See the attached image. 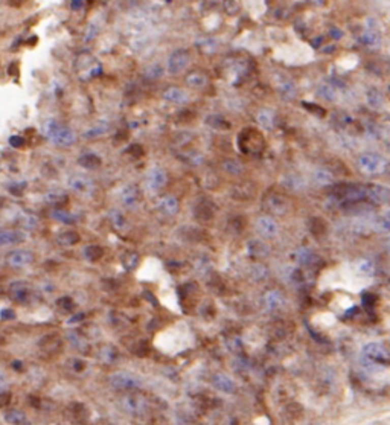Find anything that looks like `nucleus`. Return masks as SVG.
Masks as SVG:
<instances>
[{"instance_id": "obj_50", "label": "nucleus", "mask_w": 390, "mask_h": 425, "mask_svg": "<svg viewBox=\"0 0 390 425\" xmlns=\"http://www.w3.org/2000/svg\"><path fill=\"white\" fill-rule=\"evenodd\" d=\"M387 249H389V253H390V241H389V244H387Z\"/></svg>"}, {"instance_id": "obj_35", "label": "nucleus", "mask_w": 390, "mask_h": 425, "mask_svg": "<svg viewBox=\"0 0 390 425\" xmlns=\"http://www.w3.org/2000/svg\"><path fill=\"white\" fill-rule=\"evenodd\" d=\"M84 256L88 261H98L102 256V250L98 246H88V247L84 249Z\"/></svg>"}, {"instance_id": "obj_2", "label": "nucleus", "mask_w": 390, "mask_h": 425, "mask_svg": "<svg viewBox=\"0 0 390 425\" xmlns=\"http://www.w3.org/2000/svg\"><path fill=\"white\" fill-rule=\"evenodd\" d=\"M108 384L116 390H136L142 387V380L133 372L119 371L108 378Z\"/></svg>"}, {"instance_id": "obj_19", "label": "nucleus", "mask_w": 390, "mask_h": 425, "mask_svg": "<svg viewBox=\"0 0 390 425\" xmlns=\"http://www.w3.org/2000/svg\"><path fill=\"white\" fill-rule=\"evenodd\" d=\"M78 163L84 169H96L101 166V157L96 156L95 153H82L78 157Z\"/></svg>"}, {"instance_id": "obj_39", "label": "nucleus", "mask_w": 390, "mask_h": 425, "mask_svg": "<svg viewBox=\"0 0 390 425\" xmlns=\"http://www.w3.org/2000/svg\"><path fill=\"white\" fill-rule=\"evenodd\" d=\"M108 131V125L107 124H99L98 127H95V128H90L87 133H85V137H95V136H101V134H104V133H107Z\"/></svg>"}, {"instance_id": "obj_31", "label": "nucleus", "mask_w": 390, "mask_h": 425, "mask_svg": "<svg viewBox=\"0 0 390 425\" xmlns=\"http://www.w3.org/2000/svg\"><path fill=\"white\" fill-rule=\"evenodd\" d=\"M317 95L323 98L325 101H334L336 99V88L331 84H320Z\"/></svg>"}, {"instance_id": "obj_8", "label": "nucleus", "mask_w": 390, "mask_h": 425, "mask_svg": "<svg viewBox=\"0 0 390 425\" xmlns=\"http://www.w3.org/2000/svg\"><path fill=\"white\" fill-rule=\"evenodd\" d=\"M69 188L79 195H92L96 189L95 181L87 175H73L69 178Z\"/></svg>"}, {"instance_id": "obj_10", "label": "nucleus", "mask_w": 390, "mask_h": 425, "mask_svg": "<svg viewBox=\"0 0 390 425\" xmlns=\"http://www.w3.org/2000/svg\"><path fill=\"white\" fill-rule=\"evenodd\" d=\"M212 384H214V387H215L217 390H220L221 393L230 395V393H233V392L236 390V384H235V381L232 380V377H229V375H226V374H223V372H218V374L214 375Z\"/></svg>"}, {"instance_id": "obj_23", "label": "nucleus", "mask_w": 390, "mask_h": 425, "mask_svg": "<svg viewBox=\"0 0 390 425\" xmlns=\"http://www.w3.org/2000/svg\"><path fill=\"white\" fill-rule=\"evenodd\" d=\"M3 419H5V422H8V424H27L26 415H24L21 410H17V409L8 410V412L3 415Z\"/></svg>"}, {"instance_id": "obj_11", "label": "nucleus", "mask_w": 390, "mask_h": 425, "mask_svg": "<svg viewBox=\"0 0 390 425\" xmlns=\"http://www.w3.org/2000/svg\"><path fill=\"white\" fill-rule=\"evenodd\" d=\"M121 201L125 207L128 209H134L139 203H140V194L139 189L134 185H127L122 191H121Z\"/></svg>"}, {"instance_id": "obj_14", "label": "nucleus", "mask_w": 390, "mask_h": 425, "mask_svg": "<svg viewBox=\"0 0 390 425\" xmlns=\"http://www.w3.org/2000/svg\"><path fill=\"white\" fill-rule=\"evenodd\" d=\"M26 239V235L20 230H11V229H0V249L15 246Z\"/></svg>"}, {"instance_id": "obj_45", "label": "nucleus", "mask_w": 390, "mask_h": 425, "mask_svg": "<svg viewBox=\"0 0 390 425\" xmlns=\"http://www.w3.org/2000/svg\"><path fill=\"white\" fill-rule=\"evenodd\" d=\"M9 143L14 146V148H20V146H23V143H24V139L21 137V136H11V139H9Z\"/></svg>"}, {"instance_id": "obj_3", "label": "nucleus", "mask_w": 390, "mask_h": 425, "mask_svg": "<svg viewBox=\"0 0 390 425\" xmlns=\"http://www.w3.org/2000/svg\"><path fill=\"white\" fill-rule=\"evenodd\" d=\"M191 63V53L186 49H177L168 56L166 70L169 75H178L188 69Z\"/></svg>"}, {"instance_id": "obj_37", "label": "nucleus", "mask_w": 390, "mask_h": 425, "mask_svg": "<svg viewBox=\"0 0 390 425\" xmlns=\"http://www.w3.org/2000/svg\"><path fill=\"white\" fill-rule=\"evenodd\" d=\"M354 305V302L346 297V296H339L336 297V300L333 302V308H337V310H348Z\"/></svg>"}, {"instance_id": "obj_1", "label": "nucleus", "mask_w": 390, "mask_h": 425, "mask_svg": "<svg viewBox=\"0 0 390 425\" xmlns=\"http://www.w3.org/2000/svg\"><path fill=\"white\" fill-rule=\"evenodd\" d=\"M43 131L46 137L50 140V143L61 146V148H69L75 145L76 142V134L72 128L61 125L56 120H47L43 127Z\"/></svg>"}, {"instance_id": "obj_48", "label": "nucleus", "mask_w": 390, "mask_h": 425, "mask_svg": "<svg viewBox=\"0 0 390 425\" xmlns=\"http://www.w3.org/2000/svg\"><path fill=\"white\" fill-rule=\"evenodd\" d=\"M11 6H14V8H18V6H21L26 0H6Z\"/></svg>"}, {"instance_id": "obj_26", "label": "nucleus", "mask_w": 390, "mask_h": 425, "mask_svg": "<svg viewBox=\"0 0 390 425\" xmlns=\"http://www.w3.org/2000/svg\"><path fill=\"white\" fill-rule=\"evenodd\" d=\"M284 302V297L279 291H268L265 294V305L268 310H276L282 305Z\"/></svg>"}, {"instance_id": "obj_5", "label": "nucleus", "mask_w": 390, "mask_h": 425, "mask_svg": "<svg viewBox=\"0 0 390 425\" xmlns=\"http://www.w3.org/2000/svg\"><path fill=\"white\" fill-rule=\"evenodd\" d=\"M168 183V174L160 166H151L145 175V186L149 191H160Z\"/></svg>"}, {"instance_id": "obj_21", "label": "nucleus", "mask_w": 390, "mask_h": 425, "mask_svg": "<svg viewBox=\"0 0 390 425\" xmlns=\"http://www.w3.org/2000/svg\"><path fill=\"white\" fill-rule=\"evenodd\" d=\"M142 75H143L148 81H157V79H160V78L165 75V69H163L162 64L153 63V64H148V66L143 69Z\"/></svg>"}, {"instance_id": "obj_27", "label": "nucleus", "mask_w": 390, "mask_h": 425, "mask_svg": "<svg viewBox=\"0 0 390 425\" xmlns=\"http://www.w3.org/2000/svg\"><path fill=\"white\" fill-rule=\"evenodd\" d=\"M56 241L61 244V246H73L79 241V233L73 232V230H67L61 235H58Z\"/></svg>"}, {"instance_id": "obj_4", "label": "nucleus", "mask_w": 390, "mask_h": 425, "mask_svg": "<svg viewBox=\"0 0 390 425\" xmlns=\"http://www.w3.org/2000/svg\"><path fill=\"white\" fill-rule=\"evenodd\" d=\"M358 166L365 174L377 175L386 169V160L378 154H365L358 160Z\"/></svg>"}, {"instance_id": "obj_12", "label": "nucleus", "mask_w": 390, "mask_h": 425, "mask_svg": "<svg viewBox=\"0 0 390 425\" xmlns=\"http://www.w3.org/2000/svg\"><path fill=\"white\" fill-rule=\"evenodd\" d=\"M159 210L166 217H174L180 210V201L174 195H165L159 200Z\"/></svg>"}, {"instance_id": "obj_42", "label": "nucleus", "mask_w": 390, "mask_h": 425, "mask_svg": "<svg viewBox=\"0 0 390 425\" xmlns=\"http://www.w3.org/2000/svg\"><path fill=\"white\" fill-rule=\"evenodd\" d=\"M378 227L381 230H390V212H387L386 215H383L380 220H378Z\"/></svg>"}, {"instance_id": "obj_29", "label": "nucleus", "mask_w": 390, "mask_h": 425, "mask_svg": "<svg viewBox=\"0 0 390 425\" xmlns=\"http://www.w3.org/2000/svg\"><path fill=\"white\" fill-rule=\"evenodd\" d=\"M52 217H53L56 221L63 223V224H73V223L78 220L73 214L66 212V210H59V209H55L53 214H52Z\"/></svg>"}, {"instance_id": "obj_9", "label": "nucleus", "mask_w": 390, "mask_h": 425, "mask_svg": "<svg viewBox=\"0 0 390 425\" xmlns=\"http://www.w3.org/2000/svg\"><path fill=\"white\" fill-rule=\"evenodd\" d=\"M35 261V256L32 252L29 250H24V249H20V250H14L8 255L6 258V262L9 267L12 268H24L31 264H34Z\"/></svg>"}, {"instance_id": "obj_15", "label": "nucleus", "mask_w": 390, "mask_h": 425, "mask_svg": "<svg viewBox=\"0 0 390 425\" xmlns=\"http://www.w3.org/2000/svg\"><path fill=\"white\" fill-rule=\"evenodd\" d=\"M162 98H163L165 101L171 102V104H185V102H188V99H189L188 93H186L183 88L177 87V85H171V87L165 88Z\"/></svg>"}, {"instance_id": "obj_20", "label": "nucleus", "mask_w": 390, "mask_h": 425, "mask_svg": "<svg viewBox=\"0 0 390 425\" xmlns=\"http://www.w3.org/2000/svg\"><path fill=\"white\" fill-rule=\"evenodd\" d=\"M108 220H110V223L113 224V227H114L116 230H119V232H125V230L128 229L127 217H125L121 210H117V209H113V210L108 212Z\"/></svg>"}, {"instance_id": "obj_18", "label": "nucleus", "mask_w": 390, "mask_h": 425, "mask_svg": "<svg viewBox=\"0 0 390 425\" xmlns=\"http://www.w3.org/2000/svg\"><path fill=\"white\" fill-rule=\"evenodd\" d=\"M186 84L188 87L194 88V90H201L207 85V76L201 72H191L189 75H186Z\"/></svg>"}, {"instance_id": "obj_41", "label": "nucleus", "mask_w": 390, "mask_h": 425, "mask_svg": "<svg viewBox=\"0 0 390 425\" xmlns=\"http://www.w3.org/2000/svg\"><path fill=\"white\" fill-rule=\"evenodd\" d=\"M294 90L296 88H294V85L291 82H285L284 85H281V92L279 93H282L285 98H294V95H296Z\"/></svg>"}, {"instance_id": "obj_13", "label": "nucleus", "mask_w": 390, "mask_h": 425, "mask_svg": "<svg viewBox=\"0 0 390 425\" xmlns=\"http://www.w3.org/2000/svg\"><path fill=\"white\" fill-rule=\"evenodd\" d=\"M256 230H258L259 235L270 238V236L278 235L279 227H278V223H276L273 218H270V217H261V218H258V221H256Z\"/></svg>"}, {"instance_id": "obj_33", "label": "nucleus", "mask_w": 390, "mask_h": 425, "mask_svg": "<svg viewBox=\"0 0 390 425\" xmlns=\"http://www.w3.org/2000/svg\"><path fill=\"white\" fill-rule=\"evenodd\" d=\"M67 200V195L64 191H59V189H55V191H50L46 194V201L50 203V204H55V203H64Z\"/></svg>"}, {"instance_id": "obj_51", "label": "nucleus", "mask_w": 390, "mask_h": 425, "mask_svg": "<svg viewBox=\"0 0 390 425\" xmlns=\"http://www.w3.org/2000/svg\"><path fill=\"white\" fill-rule=\"evenodd\" d=\"M389 88H390V87H389Z\"/></svg>"}, {"instance_id": "obj_47", "label": "nucleus", "mask_w": 390, "mask_h": 425, "mask_svg": "<svg viewBox=\"0 0 390 425\" xmlns=\"http://www.w3.org/2000/svg\"><path fill=\"white\" fill-rule=\"evenodd\" d=\"M9 395H0V407H5L9 403Z\"/></svg>"}, {"instance_id": "obj_25", "label": "nucleus", "mask_w": 390, "mask_h": 425, "mask_svg": "<svg viewBox=\"0 0 390 425\" xmlns=\"http://www.w3.org/2000/svg\"><path fill=\"white\" fill-rule=\"evenodd\" d=\"M313 322H314L317 326H320V328H329V326H333V325L336 323V316H334L333 313H329V311H325V313L317 314V316L313 319Z\"/></svg>"}, {"instance_id": "obj_44", "label": "nucleus", "mask_w": 390, "mask_h": 425, "mask_svg": "<svg viewBox=\"0 0 390 425\" xmlns=\"http://www.w3.org/2000/svg\"><path fill=\"white\" fill-rule=\"evenodd\" d=\"M294 258H296L299 262H305V261H308V258H310V250H307V249H301V250L294 255Z\"/></svg>"}, {"instance_id": "obj_17", "label": "nucleus", "mask_w": 390, "mask_h": 425, "mask_svg": "<svg viewBox=\"0 0 390 425\" xmlns=\"http://www.w3.org/2000/svg\"><path fill=\"white\" fill-rule=\"evenodd\" d=\"M9 296L14 300L20 302V303H24V302H27V299L31 296V288L23 282H15L9 288Z\"/></svg>"}, {"instance_id": "obj_40", "label": "nucleus", "mask_w": 390, "mask_h": 425, "mask_svg": "<svg viewBox=\"0 0 390 425\" xmlns=\"http://www.w3.org/2000/svg\"><path fill=\"white\" fill-rule=\"evenodd\" d=\"M265 275H267V270H265L261 264H256V265L252 267V278H253V279H256V281L264 279Z\"/></svg>"}, {"instance_id": "obj_49", "label": "nucleus", "mask_w": 390, "mask_h": 425, "mask_svg": "<svg viewBox=\"0 0 390 425\" xmlns=\"http://www.w3.org/2000/svg\"><path fill=\"white\" fill-rule=\"evenodd\" d=\"M336 38H339V37H342L343 35V32L342 31H339V29H333V32H331Z\"/></svg>"}, {"instance_id": "obj_46", "label": "nucleus", "mask_w": 390, "mask_h": 425, "mask_svg": "<svg viewBox=\"0 0 390 425\" xmlns=\"http://www.w3.org/2000/svg\"><path fill=\"white\" fill-rule=\"evenodd\" d=\"M6 386H8V378H6V375H5V374H2V372H0V392H2V390H5V389H6Z\"/></svg>"}, {"instance_id": "obj_24", "label": "nucleus", "mask_w": 390, "mask_h": 425, "mask_svg": "<svg viewBox=\"0 0 390 425\" xmlns=\"http://www.w3.org/2000/svg\"><path fill=\"white\" fill-rule=\"evenodd\" d=\"M249 253L255 258H264L268 255V247L262 241H250L249 242Z\"/></svg>"}, {"instance_id": "obj_34", "label": "nucleus", "mask_w": 390, "mask_h": 425, "mask_svg": "<svg viewBox=\"0 0 390 425\" xmlns=\"http://www.w3.org/2000/svg\"><path fill=\"white\" fill-rule=\"evenodd\" d=\"M212 128H217V130H227V122L221 117V116H218V114H211L209 117H207V120H206Z\"/></svg>"}, {"instance_id": "obj_6", "label": "nucleus", "mask_w": 390, "mask_h": 425, "mask_svg": "<svg viewBox=\"0 0 390 425\" xmlns=\"http://www.w3.org/2000/svg\"><path fill=\"white\" fill-rule=\"evenodd\" d=\"M360 41L368 46V47H378L381 44V32H380V26L374 18H369L366 21V27L360 35Z\"/></svg>"}, {"instance_id": "obj_32", "label": "nucleus", "mask_w": 390, "mask_h": 425, "mask_svg": "<svg viewBox=\"0 0 390 425\" xmlns=\"http://www.w3.org/2000/svg\"><path fill=\"white\" fill-rule=\"evenodd\" d=\"M355 270H357V273H360L362 276L372 278V275H374V265H372V262L365 261V259H362V261H358V262L355 264Z\"/></svg>"}, {"instance_id": "obj_28", "label": "nucleus", "mask_w": 390, "mask_h": 425, "mask_svg": "<svg viewBox=\"0 0 390 425\" xmlns=\"http://www.w3.org/2000/svg\"><path fill=\"white\" fill-rule=\"evenodd\" d=\"M304 180L297 175H287L284 178V186L290 191H301L304 188Z\"/></svg>"}, {"instance_id": "obj_36", "label": "nucleus", "mask_w": 390, "mask_h": 425, "mask_svg": "<svg viewBox=\"0 0 390 425\" xmlns=\"http://www.w3.org/2000/svg\"><path fill=\"white\" fill-rule=\"evenodd\" d=\"M314 180L319 185H329V183H333V175L325 169H317L314 172Z\"/></svg>"}, {"instance_id": "obj_7", "label": "nucleus", "mask_w": 390, "mask_h": 425, "mask_svg": "<svg viewBox=\"0 0 390 425\" xmlns=\"http://www.w3.org/2000/svg\"><path fill=\"white\" fill-rule=\"evenodd\" d=\"M121 409L133 416H143L148 412V403L142 397H125L121 400Z\"/></svg>"}, {"instance_id": "obj_43", "label": "nucleus", "mask_w": 390, "mask_h": 425, "mask_svg": "<svg viewBox=\"0 0 390 425\" xmlns=\"http://www.w3.org/2000/svg\"><path fill=\"white\" fill-rule=\"evenodd\" d=\"M113 358H114V351L111 348H104V351H102V361L111 363Z\"/></svg>"}, {"instance_id": "obj_30", "label": "nucleus", "mask_w": 390, "mask_h": 425, "mask_svg": "<svg viewBox=\"0 0 390 425\" xmlns=\"http://www.w3.org/2000/svg\"><path fill=\"white\" fill-rule=\"evenodd\" d=\"M223 169L232 175H239L243 172V165L238 162V160H233V159H229V160H224L223 162Z\"/></svg>"}, {"instance_id": "obj_16", "label": "nucleus", "mask_w": 390, "mask_h": 425, "mask_svg": "<svg viewBox=\"0 0 390 425\" xmlns=\"http://www.w3.org/2000/svg\"><path fill=\"white\" fill-rule=\"evenodd\" d=\"M363 354H365L366 360L374 361V363L387 360V352H386V349H384L381 345H378V343H369V345H366L365 349H363Z\"/></svg>"}, {"instance_id": "obj_22", "label": "nucleus", "mask_w": 390, "mask_h": 425, "mask_svg": "<svg viewBox=\"0 0 390 425\" xmlns=\"http://www.w3.org/2000/svg\"><path fill=\"white\" fill-rule=\"evenodd\" d=\"M256 119H258V124H259L262 128L272 130V128H273V124H275V113H273L272 110H268V108H262V110H259Z\"/></svg>"}, {"instance_id": "obj_38", "label": "nucleus", "mask_w": 390, "mask_h": 425, "mask_svg": "<svg viewBox=\"0 0 390 425\" xmlns=\"http://www.w3.org/2000/svg\"><path fill=\"white\" fill-rule=\"evenodd\" d=\"M368 99H369V104H371L372 107H381V104L384 102L383 95H381L380 92H377V90H371V92L368 93Z\"/></svg>"}]
</instances>
